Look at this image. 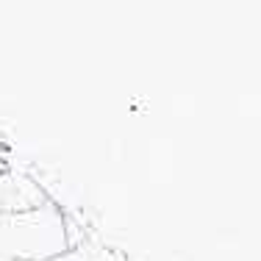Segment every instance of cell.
<instances>
[{
    "label": "cell",
    "mask_w": 261,
    "mask_h": 261,
    "mask_svg": "<svg viewBox=\"0 0 261 261\" xmlns=\"http://www.w3.org/2000/svg\"><path fill=\"white\" fill-rule=\"evenodd\" d=\"M47 200L50 197L45 195V189L36 181H31L28 175L14 170L0 172V211H25L42 206Z\"/></svg>",
    "instance_id": "cell-2"
},
{
    "label": "cell",
    "mask_w": 261,
    "mask_h": 261,
    "mask_svg": "<svg viewBox=\"0 0 261 261\" xmlns=\"http://www.w3.org/2000/svg\"><path fill=\"white\" fill-rule=\"evenodd\" d=\"M70 250L67 214L47 200L25 211H0V261H50Z\"/></svg>",
    "instance_id": "cell-1"
},
{
    "label": "cell",
    "mask_w": 261,
    "mask_h": 261,
    "mask_svg": "<svg viewBox=\"0 0 261 261\" xmlns=\"http://www.w3.org/2000/svg\"><path fill=\"white\" fill-rule=\"evenodd\" d=\"M50 261H95V253H92V247H70L67 253H61V256H56Z\"/></svg>",
    "instance_id": "cell-3"
},
{
    "label": "cell",
    "mask_w": 261,
    "mask_h": 261,
    "mask_svg": "<svg viewBox=\"0 0 261 261\" xmlns=\"http://www.w3.org/2000/svg\"><path fill=\"white\" fill-rule=\"evenodd\" d=\"M3 170H6V164H3V161H0V172H3Z\"/></svg>",
    "instance_id": "cell-4"
}]
</instances>
